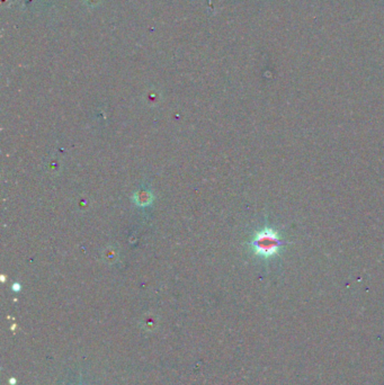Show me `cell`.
Returning a JSON list of instances; mask_svg holds the SVG:
<instances>
[{"mask_svg": "<svg viewBox=\"0 0 384 385\" xmlns=\"http://www.w3.org/2000/svg\"><path fill=\"white\" fill-rule=\"evenodd\" d=\"M282 244L283 242L275 230L265 228L256 233L255 238L250 242V246L255 255L263 258H270L277 255Z\"/></svg>", "mask_w": 384, "mask_h": 385, "instance_id": "obj_1", "label": "cell"}]
</instances>
